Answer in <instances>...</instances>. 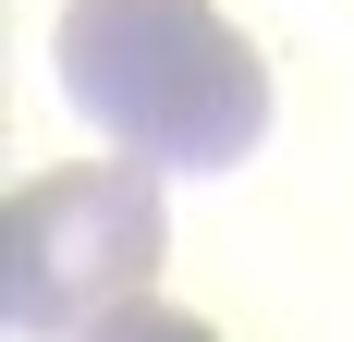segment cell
I'll return each mask as SVG.
<instances>
[{
    "label": "cell",
    "instance_id": "7a4b0ae2",
    "mask_svg": "<svg viewBox=\"0 0 354 342\" xmlns=\"http://www.w3.org/2000/svg\"><path fill=\"white\" fill-rule=\"evenodd\" d=\"M171 257V208H159V159H86V171H37L12 220H0V318L12 342H86L110 306L159 294Z\"/></svg>",
    "mask_w": 354,
    "mask_h": 342
},
{
    "label": "cell",
    "instance_id": "3957f363",
    "mask_svg": "<svg viewBox=\"0 0 354 342\" xmlns=\"http://www.w3.org/2000/svg\"><path fill=\"white\" fill-rule=\"evenodd\" d=\"M86 342H220V330H208V318H183V306H159V294H135V306H110Z\"/></svg>",
    "mask_w": 354,
    "mask_h": 342
},
{
    "label": "cell",
    "instance_id": "6da1fadb",
    "mask_svg": "<svg viewBox=\"0 0 354 342\" xmlns=\"http://www.w3.org/2000/svg\"><path fill=\"white\" fill-rule=\"evenodd\" d=\"M62 98L159 171H245L269 147V62L220 0H62Z\"/></svg>",
    "mask_w": 354,
    "mask_h": 342
}]
</instances>
